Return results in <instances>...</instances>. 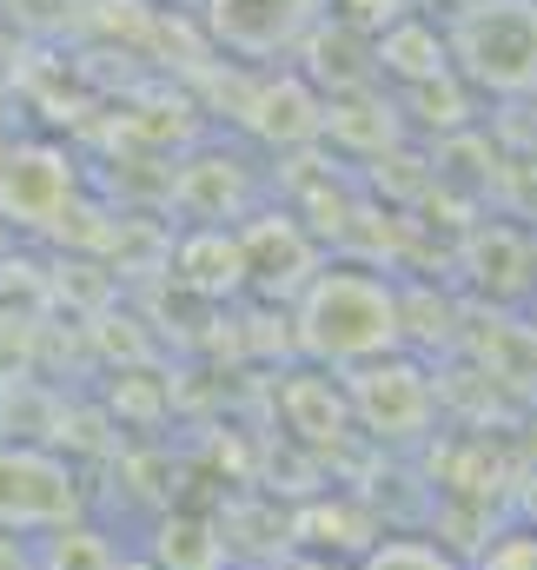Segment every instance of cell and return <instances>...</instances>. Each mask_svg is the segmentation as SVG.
<instances>
[{"label":"cell","instance_id":"3","mask_svg":"<svg viewBox=\"0 0 537 570\" xmlns=\"http://www.w3.org/2000/svg\"><path fill=\"white\" fill-rule=\"evenodd\" d=\"M345 399H352V419L372 431V438H418L431 425L438 399H431V379L411 365V358H372V365H352L345 379Z\"/></svg>","mask_w":537,"mask_h":570},{"label":"cell","instance_id":"1","mask_svg":"<svg viewBox=\"0 0 537 570\" xmlns=\"http://www.w3.org/2000/svg\"><path fill=\"white\" fill-rule=\"evenodd\" d=\"M404 338V298L392 279L359 273V266H332L312 273L299 298V352L319 365H372L392 358Z\"/></svg>","mask_w":537,"mask_h":570},{"label":"cell","instance_id":"4","mask_svg":"<svg viewBox=\"0 0 537 570\" xmlns=\"http://www.w3.org/2000/svg\"><path fill=\"white\" fill-rule=\"evenodd\" d=\"M206 20H213L219 47L266 60V53H285L319 20V0H206Z\"/></svg>","mask_w":537,"mask_h":570},{"label":"cell","instance_id":"2","mask_svg":"<svg viewBox=\"0 0 537 570\" xmlns=\"http://www.w3.org/2000/svg\"><path fill=\"white\" fill-rule=\"evenodd\" d=\"M80 518V478L40 444H0V538L67 531Z\"/></svg>","mask_w":537,"mask_h":570},{"label":"cell","instance_id":"5","mask_svg":"<svg viewBox=\"0 0 537 570\" xmlns=\"http://www.w3.org/2000/svg\"><path fill=\"white\" fill-rule=\"evenodd\" d=\"M359 570H465L445 544H431V538H385V544H372Z\"/></svg>","mask_w":537,"mask_h":570}]
</instances>
